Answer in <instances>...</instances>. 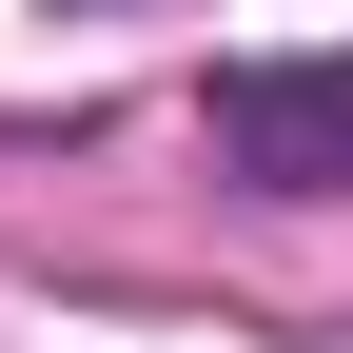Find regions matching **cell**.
<instances>
[{"label": "cell", "mask_w": 353, "mask_h": 353, "mask_svg": "<svg viewBox=\"0 0 353 353\" xmlns=\"http://www.w3.org/2000/svg\"><path fill=\"white\" fill-rule=\"evenodd\" d=\"M216 138L275 176V196H334L353 176V79H216Z\"/></svg>", "instance_id": "1"}]
</instances>
